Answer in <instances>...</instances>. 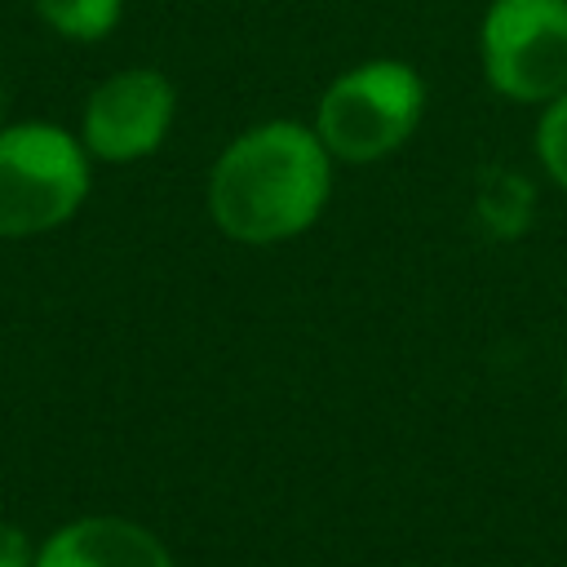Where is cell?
Here are the masks:
<instances>
[{"mask_svg":"<svg viewBox=\"0 0 567 567\" xmlns=\"http://www.w3.org/2000/svg\"><path fill=\"white\" fill-rule=\"evenodd\" d=\"M328 199V146L301 124H261L226 146L208 208L230 239L275 244L306 230Z\"/></svg>","mask_w":567,"mask_h":567,"instance_id":"cell-1","label":"cell"},{"mask_svg":"<svg viewBox=\"0 0 567 567\" xmlns=\"http://www.w3.org/2000/svg\"><path fill=\"white\" fill-rule=\"evenodd\" d=\"M89 195L84 142L53 124L0 128V239L62 226Z\"/></svg>","mask_w":567,"mask_h":567,"instance_id":"cell-2","label":"cell"},{"mask_svg":"<svg viewBox=\"0 0 567 567\" xmlns=\"http://www.w3.org/2000/svg\"><path fill=\"white\" fill-rule=\"evenodd\" d=\"M421 106L425 89L412 66L363 62L323 93L319 142L341 159H377L416 128Z\"/></svg>","mask_w":567,"mask_h":567,"instance_id":"cell-3","label":"cell"},{"mask_svg":"<svg viewBox=\"0 0 567 567\" xmlns=\"http://www.w3.org/2000/svg\"><path fill=\"white\" fill-rule=\"evenodd\" d=\"M483 71L514 102L567 93V0H496L483 18Z\"/></svg>","mask_w":567,"mask_h":567,"instance_id":"cell-4","label":"cell"},{"mask_svg":"<svg viewBox=\"0 0 567 567\" xmlns=\"http://www.w3.org/2000/svg\"><path fill=\"white\" fill-rule=\"evenodd\" d=\"M173 124V84L159 71H120L102 80L84 106V146L97 159L124 164L151 155Z\"/></svg>","mask_w":567,"mask_h":567,"instance_id":"cell-5","label":"cell"},{"mask_svg":"<svg viewBox=\"0 0 567 567\" xmlns=\"http://www.w3.org/2000/svg\"><path fill=\"white\" fill-rule=\"evenodd\" d=\"M31 567H173V558L142 523L93 514L58 527Z\"/></svg>","mask_w":567,"mask_h":567,"instance_id":"cell-6","label":"cell"},{"mask_svg":"<svg viewBox=\"0 0 567 567\" xmlns=\"http://www.w3.org/2000/svg\"><path fill=\"white\" fill-rule=\"evenodd\" d=\"M478 213L483 221L496 230V235H518L527 226V213H532V190L518 173L509 168H496L487 173L483 190H478Z\"/></svg>","mask_w":567,"mask_h":567,"instance_id":"cell-7","label":"cell"},{"mask_svg":"<svg viewBox=\"0 0 567 567\" xmlns=\"http://www.w3.org/2000/svg\"><path fill=\"white\" fill-rule=\"evenodd\" d=\"M35 9L66 40H102L120 22V0H35Z\"/></svg>","mask_w":567,"mask_h":567,"instance_id":"cell-8","label":"cell"},{"mask_svg":"<svg viewBox=\"0 0 567 567\" xmlns=\"http://www.w3.org/2000/svg\"><path fill=\"white\" fill-rule=\"evenodd\" d=\"M540 159L558 186H567V93H558L540 120Z\"/></svg>","mask_w":567,"mask_h":567,"instance_id":"cell-9","label":"cell"},{"mask_svg":"<svg viewBox=\"0 0 567 567\" xmlns=\"http://www.w3.org/2000/svg\"><path fill=\"white\" fill-rule=\"evenodd\" d=\"M31 563H35V554H31L27 536L0 518V567H31Z\"/></svg>","mask_w":567,"mask_h":567,"instance_id":"cell-10","label":"cell"},{"mask_svg":"<svg viewBox=\"0 0 567 567\" xmlns=\"http://www.w3.org/2000/svg\"><path fill=\"white\" fill-rule=\"evenodd\" d=\"M563 390H567V381H563Z\"/></svg>","mask_w":567,"mask_h":567,"instance_id":"cell-11","label":"cell"},{"mask_svg":"<svg viewBox=\"0 0 567 567\" xmlns=\"http://www.w3.org/2000/svg\"><path fill=\"white\" fill-rule=\"evenodd\" d=\"M0 102H4V97H0Z\"/></svg>","mask_w":567,"mask_h":567,"instance_id":"cell-12","label":"cell"}]
</instances>
